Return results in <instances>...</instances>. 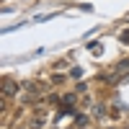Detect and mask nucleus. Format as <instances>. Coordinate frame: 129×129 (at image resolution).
<instances>
[{"label": "nucleus", "mask_w": 129, "mask_h": 129, "mask_svg": "<svg viewBox=\"0 0 129 129\" xmlns=\"http://www.w3.org/2000/svg\"><path fill=\"white\" fill-rule=\"evenodd\" d=\"M13 93H18V83L16 80H5L3 83V95H13Z\"/></svg>", "instance_id": "f257e3e1"}, {"label": "nucleus", "mask_w": 129, "mask_h": 129, "mask_svg": "<svg viewBox=\"0 0 129 129\" xmlns=\"http://www.w3.org/2000/svg\"><path fill=\"white\" fill-rule=\"evenodd\" d=\"M116 67H119V72H121V70H129V57H126V59H121Z\"/></svg>", "instance_id": "f03ea898"}, {"label": "nucleus", "mask_w": 129, "mask_h": 129, "mask_svg": "<svg viewBox=\"0 0 129 129\" xmlns=\"http://www.w3.org/2000/svg\"><path fill=\"white\" fill-rule=\"evenodd\" d=\"M75 124H78V126H85V124H88V116H78V119H75Z\"/></svg>", "instance_id": "7ed1b4c3"}, {"label": "nucleus", "mask_w": 129, "mask_h": 129, "mask_svg": "<svg viewBox=\"0 0 129 129\" xmlns=\"http://www.w3.org/2000/svg\"><path fill=\"white\" fill-rule=\"evenodd\" d=\"M70 75H72V78H80V75H83V70H80V67H72V72H70Z\"/></svg>", "instance_id": "20e7f679"}, {"label": "nucleus", "mask_w": 129, "mask_h": 129, "mask_svg": "<svg viewBox=\"0 0 129 129\" xmlns=\"http://www.w3.org/2000/svg\"><path fill=\"white\" fill-rule=\"evenodd\" d=\"M121 83H129V72H126V75H124V78H121Z\"/></svg>", "instance_id": "39448f33"}]
</instances>
